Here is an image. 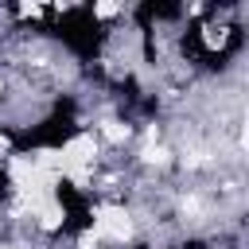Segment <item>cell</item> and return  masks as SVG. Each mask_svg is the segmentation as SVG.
Returning a JSON list of instances; mask_svg holds the SVG:
<instances>
[{"instance_id":"5b68a950","label":"cell","mask_w":249,"mask_h":249,"mask_svg":"<svg viewBox=\"0 0 249 249\" xmlns=\"http://www.w3.org/2000/svg\"><path fill=\"white\" fill-rule=\"evenodd\" d=\"M93 12H97V16H101V19H109V16H117V4H97V8H93Z\"/></svg>"},{"instance_id":"277c9868","label":"cell","mask_w":249,"mask_h":249,"mask_svg":"<svg viewBox=\"0 0 249 249\" xmlns=\"http://www.w3.org/2000/svg\"><path fill=\"white\" fill-rule=\"evenodd\" d=\"M105 136H109V140H124V136H128V128H124V124H117V121H105Z\"/></svg>"},{"instance_id":"3957f363","label":"cell","mask_w":249,"mask_h":249,"mask_svg":"<svg viewBox=\"0 0 249 249\" xmlns=\"http://www.w3.org/2000/svg\"><path fill=\"white\" fill-rule=\"evenodd\" d=\"M35 214H39V222H43V230H58V226H62V206H58L54 198H47V202H39V206H35Z\"/></svg>"},{"instance_id":"7a4b0ae2","label":"cell","mask_w":249,"mask_h":249,"mask_svg":"<svg viewBox=\"0 0 249 249\" xmlns=\"http://www.w3.org/2000/svg\"><path fill=\"white\" fill-rule=\"evenodd\" d=\"M89 233H93L97 241H101V237H105V241H128V237H132V222H128V214H124L121 206H97Z\"/></svg>"},{"instance_id":"8992f818","label":"cell","mask_w":249,"mask_h":249,"mask_svg":"<svg viewBox=\"0 0 249 249\" xmlns=\"http://www.w3.org/2000/svg\"><path fill=\"white\" fill-rule=\"evenodd\" d=\"M78 245H82V249H97V237H93V233H82V241H78Z\"/></svg>"},{"instance_id":"6da1fadb","label":"cell","mask_w":249,"mask_h":249,"mask_svg":"<svg viewBox=\"0 0 249 249\" xmlns=\"http://www.w3.org/2000/svg\"><path fill=\"white\" fill-rule=\"evenodd\" d=\"M93 156H97L93 136H74V140L58 152V160H62V167H58V171H66L70 179H78V183L86 187V163H93Z\"/></svg>"}]
</instances>
